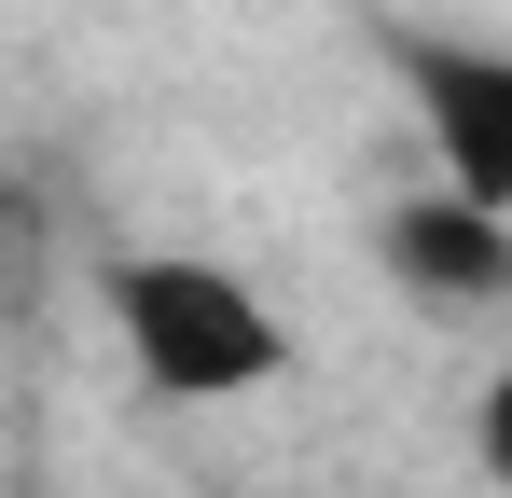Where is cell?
I'll return each mask as SVG.
<instances>
[{
  "label": "cell",
  "instance_id": "obj_1",
  "mask_svg": "<svg viewBox=\"0 0 512 498\" xmlns=\"http://www.w3.org/2000/svg\"><path fill=\"white\" fill-rule=\"evenodd\" d=\"M97 305H111V346L139 360L153 402H250L291 374V332L236 263L208 249H111L97 263Z\"/></svg>",
  "mask_w": 512,
  "mask_h": 498
},
{
  "label": "cell",
  "instance_id": "obj_2",
  "mask_svg": "<svg viewBox=\"0 0 512 498\" xmlns=\"http://www.w3.org/2000/svg\"><path fill=\"white\" fill-rule=\"evenodd\" d=\"M402 83H416L429 139H443V180H457V194H499V208H512V56H499V42L402 28Z\"/></svg>",
  "mask_w": 512,
  "mask_h": 498
},
{
  "label": "cell",
  "instance_id": "obj_3",
  "mask_svg": "<svg viewBox=\"0 0 512 498\" xmlns=\"http://www.w3.org/2000/svg\"><path fill=\"white\" fill-rule=\"evenodd\" d=\"M374 249H388V277H402V291L457 305V319L512 291V208H499V194H457V180L402 194V208L374 222Z\"/></svg>",
  "mask_w": 512,
  "mask_h": 498
},
{
  "label": "cell",
  "instance_id": "obj_4",
  "mask_svg": "<svg viewBox=\"0 0 512 498\" xmlns=\"http://www.w3.org/2000/svg\"><path fill=\"white\" fill-rule=\"evenodd\" d=\"M42 277H56V208H42V180L0 166V319H28Z\"/></svg>",
  "mask_w": 512,
  "mask_h": 498
}]
</instances>
